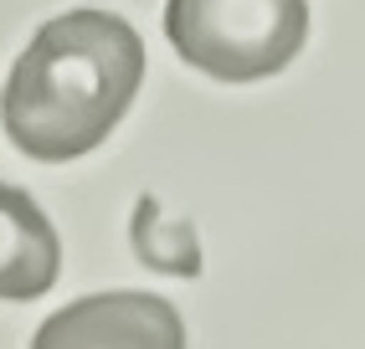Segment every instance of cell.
I'll use <instances>...</instances> for the list:
<instances>
[{"label": "cell", "mask_w": 365, "mask_h": 349, "mask_svg": "<svg viewBox=\"0 0 365 349\" xmlns=\"http://www.w3.org/2000/svg\"><path fill=\"white\" fill-rule=\"evenodd\" d=\"M144 88V41L113 11L52 16L16 57L0 123L21 155L41 165H67L93 155Z\"/></svg>", "instance_id": "6da1fadb"}, {"label": "cell", "mask_w": 365, "mask_h": 349, "mask_svg": "<svg viewBox=\"0 0 365 349\" xmlns=\"http://www.w3.org/2000/svg\"><path fill=\"white\" fill-rule=\"evenodd\" d=\"M170 46L216 83H262L309 41V0H165Z\"/></svg>", "instance_id": "7a4b0ae2"}, {"label": "cell", "mask_w": 365, "mask_h": 349, "mask_svg": "<svg viewBox=\"0 0 365 349\" xmlns=\"http://www.w3.org/2000/svg\"><path fill=\"white\" fill-rule=\"evenodd\" d=\"M31 349H185V318L160 293H88L46 318Z\"/></svg>", "instance_id": "3957f363"}, {"label": "cell", "mask_w": 365, "mask_h": 349, "mask_svg": "<svg viewBox=\"0 0 365 349\" xmlns=\"http://www.w3.org/2000/svg\"><path fill=\"white\" fill-rule=\"evenodd\" d=\"M62 272V236L26 190L0 180V303H31Z\"/></svg>", "instance_id": "277c9868"}]
</instances>
